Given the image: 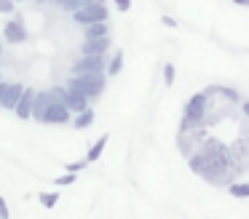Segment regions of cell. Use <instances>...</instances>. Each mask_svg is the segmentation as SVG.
Wrapping results in <instances>:
<instances>
[{
    "label": "cell",
    "mask_w": 249,
    "mask_h": 219,
    "mask_svg": "<svg viewBox=\"0 0 249 219\" xmlns=\"http://www.w3.org/2000/svg\"><path fill=\"white\" fill-rule=\"evenodd\" d=\"M0 80H3V78H0Z\"/></svg>",
    "instance_id": "cell-34"
},
{
    "label": "cell",
    "mask_w": 249,
    "mask_h": 219,
    "mask_svg": "<svg viewBox=\"0 0 249 219\" xmlns=\"http://www.w3.org/2000/svg\"><path fill=\"white\" fill-rule=\"evenodd\" d=\"M206 104H209V94L206 91H198L188 99L185 104V115L182 123H179V131H193V128H201L206 123Z\"/></svg>",
    "instance_id": "cell-2"
},
{
    "label": "cell",
    "mask_w": 249,
    "mask_h": 219,
    "mask_svg": "<svg viewBox=\"0 0 249 219\" xmlns=\"http://www.w3.org/2000/svg\"><path fill=\"white\" fill-rule=\"evenodd\" d=\"M38 123H46V126H67L70 123V110H67L65 101H51L43 110V115L38 118Z\"/></svg>",
    "instance_id": "cell-5"
},
{
    "label": "cell",
    "mask_w": 249,
    "mask_h": 219,
    "mask_svg": "<svg viewBox=\"0 0 249 219\" xmlns=\"http://www.w3.org/2000/svg\"><path fill=\"white\" fill-rule=\"evenodd\" d=\"M33 99H35V88H27V85H24V91H22V96H19V101L14 104V112H17V118H22V120L33 118Z\"/></svg>",
    "instance_id": "cell-8"
},
{
    "label": "cell",
    "mask_w": 249,
    "mask_h": 219,
    "mask_svg": "<svg viewBox=\"0 0 249 219\" xmlns=\"http://www.w3.org/2000/svg\"><path fill=\"white\" fill-rule=\"evenodd\" d=\"M161 24L163 27H172V30H174V27H177V21H174L172 16H161Z\"/></svg>",
    "instance_id": "cell-25"
},
{
    "label": "cell",
    "mask_w": 249,
    "mask_h": 219,
    "mask_svg": "<svg viewBox=\"0 0 249 219\" xmlns=\"http://www.w3.org/2000/svg\"><path fill=\"white\" fill-rule=\"evenodd\" d=\"M89 166V160L83 158V160H75V163H67V171H72V174H78V171H83Z\"/></svg>",
    "instance_id": "cell-21"
},
{
    "label": "cell",
    "mask_w": 249,
    "mask_h": 219,
    "mask_svg": "<svg viewBox=\"0 0 249 219\" xmlns=\"http://www.w3.org/2000/svg\"><path fill=\"white\" fill-rule=\"evenodd\" d=\"M56 201H59V192H43V195H40V203H43V208H54Z\"/></svg>",
    "instance_id": "cell-17"
},
{
    "label": "cell",
    "mask_w": 249,
    "mask_h": 219,
    "mask_svg": "<svg viewBox=\"0 0 249 219\" xmlns=\"http://www.w3.org/2000/svg\"><path fill=\"white\" fill-rule=\"evenodd\" d=\"M121 69H124V51H115L113 56L107 59V67H105V72H107L110 78H115Z\"/></svg>",
    "instance_id": "cell-13"
},
{
    "label": "cell",
    "mask_w": 249,
    "mask_h": 219,
    "mask_svg": "<svg viewBox=\"0 0 249 219\" xmlns=\"http://www.w3.org/2000/svg\"><path fill=\"white\" fill-rule=\"evenodd\" d=\"M3 37H6V43H14V46H19V43L27 40V30H24L22 19H11L6 27H3Z\"/></svg>",
    "instance_id": "cell-7"
},
{
    "label": "cell",
    "mask_w": 249,
    "mask_h": 219,
    "mask_svg": "<svg viewBox=\"0 0 249 219\" xmlns=\"http://www.w3.org/2000/svg\"><path fill=\"white\" fill-rule=\"evenodd\" d=\"M110 48V35H102V37H86L81 46V53H107Z\"/></svg>",
    "instance_id": "cell-9"
},
{
    "label": "cell",
    "mask_w": 249,
    "mask_h": 219,
    "mask_svg": "<svg viewBox=\"0 0 249 219\" xmlns=\"http://www.w3.org/2000/svg\"><path fill=\"white\" fill-rule=\"evenodd\" d=\"M6 88H8V83H6V80H0V101H3V94H6Z\"/></svg>",
    "instance_id": "cell-26"
},
{
    "label": "cell",
    "mask_w": 249,
    "mask_h": 219,
    "mask_svg": "<svg viewBox=\"0 0 249 219\" xmlns=\"http://www.w3.org/2000/svg\"><path fill=\"white\" fill-rule=\"evenodd\" d=\"M51 101H54V94H51V91H35V99H33V118L35 120L43 115V110Z\"/></svg>",
    "instance_id": "cell-10"
},
{
    "label": "cell",
    "mask_w": 249,
    "mask_h": 219,
    "mask_svg": "<svg viewBox=\"0 0 249 219\" xmlns=\"http://www.w3.org/2000/svg\"><path fill=\"white\" fill-rule=\"evenodd\" d=\"M105 147H107V134H102V136H99L97 142L91 144V147H89V152H86V160H89V163H94V160L102 158Z\"/></svg>",
    "instance_id": "cell-12"
},
{
    "label": "cell",
    "mask_w": 249,
    "mask_h": 219,
    "mask_svg": "<svg viewBox=\"0 0 249 219\" xmlns=\"http://www.w3.org/2000/svg\"><path fill=\"white\" fill-rule=\"evenodd\" d=\"M24 85L22 83H8L6 94H3V101H0V107H6V110H14V104L19 101V96H22Z\"/></svg>",
    "instance_id": "cell-11"
},
{
    "label": "cell",
    "mask_w": 249,
    "mask_h": 219,
    "mask_svg": "<svg viewBox=\"0 0 249 219\" xmlns=\"http://www.w3.org/2000/svg\"><path fill=\"white\" fill-rule=\"evenodd\" d=\"M75 176H78V174L67 171L65 176H56V179H54V185H56V187H67V185H72V182H75Z\"/></svg>",
    "instance_id": "cell-19"
},
{
    "label": "cell",
    "mask_w": 249,
    "mask_h": 219,
    "mask_svg": "<svg viewBox=\"0 0 249 219\" xmlns=\"http://www.w3.org/2000/svg\"><path fill=\"white\" fill-rule=\"evenodd\" d=\"M236 5H241V8H249V0H233Z\"/></svg>",
    "instance_id": "cell-27"
},
{
    "label": "cell",
    "mask_w": 249,
    "mask_h": 219,
    "mask_svg": "<svg viewBox=\"0 0 249 219\" xmlns=\"http://www.w3.org/2000/svg\"><path fill=\"white\" fill-rule=\"evenodd\" d=\"M113 3H115V8H118V11H129L131 8V0H113Z\"/></svg>",
    "instance_id": "cell-23"
},
{
    "label": "cell",
    "mask_w": 249,
    "mask_h": 219,
    "mask_svg": "<svg viewBox=\"0 0 249 219\" xmlns=\"http://www.w3.org/2000/svg\"><path fill=\"white\" fill-rule=\"evenodd\" d=\"M105 67H107V53H83L72 64V72H105Z\"/></svg>",
    "instance_id": "cell-6"
},
{
    "label": "cell",
    "mask_w": 249,
    "mask_h": 219,
    "mask_svg": "<svg viewBox=\"0 0 249 219\" xmlns=\"http://www.w3.org/2000/svg\"><path fill=\"white\" fill-rule=\"evenodd\" d=\"M0 51H3V48H0Z\"/></svg>",
    "instance_id": "cell-33"
},
{
    "label": "cell",
    "mask_w": 249,
    "mask_h": 219,
    "mask_svg": "<svg viewBox=\"0 0 249 219\" xmlns=\"http://www.w3.org/2000/svg\"><path fill=\"white\" fill-rule=\"evenodd\" d=\"M67 85L81 94H86L89 99H99L105 91V72H72V78L67 80Z\"/></svg>",
    "instance_id": "cell-3"
},
{
    "label": "cell",
    "mask_w": 249,
    "mask_h": 219,
    "mask_svg": "<svg viewBox=\"0 0 249 219\" xmlns=\"http://www.w3.org/2000/svg\"><path fill=\"white\" fill-rule=\"evenodd\" d=\"M35 3H46V0H35Z\"/></svg>",
    "instance_id": "cell-32"
},
{
    "label": "cell",
    "mask_w": 249,
    "mask_h": 219,
    "mask_svg": "<svg viewBox=\"0 0 249 219\" xmlns=\"http://www.w3.org/2000/svg\"><path fill=\"white\" fill-rule=\"evenodd\" d=\"M14 3H24V0H14Z\"/></svg>",
    "instance_id": "cell-31"
},
{
    "label": "cell",
    "mask_w": 249,
    "mask_h": 219,
    "mask_svg": "<svg viewBox=\"0 0 249 219\" xmlns=\"http://www.w3.org/2000/svg\"><path fill=\"white\" fill-rule=\"evenodd\" d=\"M174 78H177V69H174V64H172V62L163 64V83L172 85V83H174Z\"/></svg>",
    "instance_id": "cell-18"
},
{
    "label": "cell",
    "mask_w": 249,
    "mask_h": 219,
    "mask_svg": "<svg viewBox=\"0 0 249 219\" xmlns=\"http://www.w3.org/2000/svg\"><path fill=\"white\" fill-rule=\"evenodd\" d=\"M83 3H86V0H65V3H62L59 8H62V11H70V14H72V11H78Z\"/></svg>",
    "instance_id": "cell-20"
},
{
    "label": "cell",
    "mask_w": 249,
    "mask_h": 219,
    "mask_svg": "<svg viewBox=\"0 0 249 219\" xmlns=\"http://www.w3.org/2000/svg\"><path fill=\"white\" fill-rule=\"evenodd\" d=\"M241 107H244V115L249 118V101H241Z\"/></svg>",
    "instance_id": "cell-29"
},
{
    "label": "cell",
    "mask_w": 249,
    "mask_h": 219,
    "mask_svg": "<svg viewBox=\"0 0 249 219\" xmlns=\"http://www.w3.org/2000/svg\"><path fill=\"white\" fill-rule=\"evenodd\" d=\"M188 166H190V171H196L198 176H204L206 182H214V185H222L228 179V174H231V163L228 160L214 158V155L204 152L201 147L188 155Z\"/></svg>",
    "instance_id": "cell-1"
},
{
    "label": "cell",
    "mask_w": 249,
    "mask_h": 219,
    "mask_svg": "<svg viewBox=\"0 0 249 219\" xmlns=\"http://www.w3.org/2000/svg\"><path fill=\"white\" fill-rule=\"evenodd\" d=\"M91 123H94V110H91V107H86V110H81V112L75 115V120H72V126H75L78 131H83V128H89Z\"/></svg>",
    "instance_id": "cell-14"
},
{
    "label": "cell",
    "mask_w": 249,
    "mask_h": 219,
    "mask_svg": "<svg viewBox=\"0 0 249 219\" xmlns=\"http://www.w3.org/2000/svg\"><path fill=\"white\" fill-rule=\"evenodd\" d=\"M228 190H231L233 198H249V182H233Z\"/></svg>",
    "instance_id": "cell-16"
},
{
    "label": "cell",
    "mask_w": 249,
    "mask_h": 219,
    "mask_svg": "<svg viewBox=\"0 0 249 219\" xmlns=\"http://www.w3.org/2000/svg\"><path fill=\"white\" fill-rule=\"evenodd\" d=\"M83 32H86V37H102V35H110L107 21H94V24H86V27H83Z\"/></svg>",
    "instance_id": "cell-15"
},
{
    "label": "cell",
    "mask_w": 249,
    "mask_h": 219,
    "mask_svg": "<svg viewBox=\"0 0 249 219\" xmlns=\"http://www.w3.org/2000/svg\"><path fill=\"white\" fill-rule=\"evenodd\" d=\"M54 3H56V5H62V3H65V0H54Z\"/></svg>",
    "instance_id": "cell-30"
},
{
    "label": "cell",
    "mask_w": 249,
    "mask_h": 219,
    "mask_svg": "<svg viewBox=\"0 0 249 219\" xmlns=\"http://www.w3.org/2000/svg\"><path fill=\"white\" fill-rule=\"evenodd\" d=\"M11 217V211H8V206H6V201L0 198V219H8Z\"/></svg>",
    "instance_id": "cell-24"
},
{
    "label": "cell",
    "mask_w": 249,
    "mask_h": 219,
    "mask_svg": "<svg viewBox=\"0 0 249 219\" xmlns=\"http://www.w3.org/2000/svg\"><path fill=\"white\" fill-rule=\"evenodd\" d=\"M14 8H17L14 0H0V14H14Z\"/></svg>",
    "instance_id": "cell-22"
},
{
    "label": "cell",
    "mask_w": 249,
    "mask_h": 219,
    "mask_svg": "<svg viewBox=\"0 0 249 219\" xmlns=\"http://www.w3.org/2000/svg\"><path fill=\"white\" fill-rule=\"evenodd\" d=\"M97 3H107V0H86L83 5H97Z\"/></svg>",
    "instance_id": "cell-28"
},
{
    "label": "cell",
    "mask_w": 249,
    "mask_h": 219,
    "mask_svg": "<svg viewBox=\"0 0 249 219\" xmlns=\"http://www.w3.org/2000/svg\"><path fill=\"white\" fill-rule=\"evenodd\" d=\"M110 19V11L105 3H97V5H81L78 11H72V21L81 27L86 24H94V21H107Z\"/></svg>",
    "instance_id": "cell-4"
}]
</instances>
